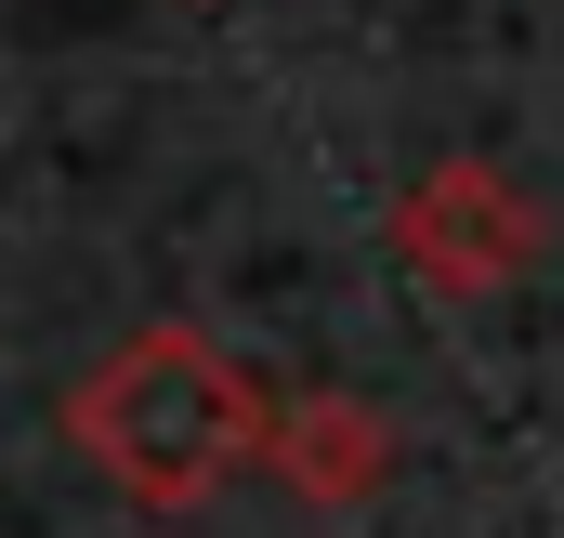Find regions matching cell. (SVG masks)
<instances>
[{"label": "cell", "mask_w": 564, "mask_h": 538, "mask_svg": "<svg viewBox=\"0 0 564 538\" xmlns=\"http://www.w3.org/2000/svg\"><path fill=\"white\" fill-rule=\"evenodd\" d=\"M66 446L132 513H210L250 460H276V407H263V381L210 329H132L66 395Z\"/></svg>", "instance_id": "6da1fadb"}, {"label": "cell", "mask_w": 564, "mask_h": 538, "mask_svg": "<svg viewBox=\"0 0 564 538\" xmlns=\"http://www.w3.org/2000/svg\"><path fill=\"white\" fill-rule=\"evenodd\" d=\"M394 263L421 276L433 302H486L539 263V211L486 171V158H433L421 184L394 197Z\"/></svg>", "instance_id": "7a4b0ae2"}, {"label": "cell", "mask_w": 564, "mask_h": 538, "mask_svg": "<svg viewBox=\"0 0 564 538\" xmlns=\"http://www.w3.org/2000/svg\"><path fill=\"white\" fill-rule=\"evenodd\" d=\"M394 420L368 395H315V407H276V473L315 499V513H355V499H381L394 486Z\"/></svg>", "instance_id": "3957f363"}, {"label": "cell", "mask_w": 564, "mask_h": 538, "mask_svg": "<svg viewBox=\"0 0 564 538\" xmlns=\"http://www.w3.org/2000/svg\"><path fill=\"white\" fill-rule=\"evenodd\" d=\"M184 13H210V0H184Z\"/></svg>", "instance_id": "277c9868"}]
</instances>
